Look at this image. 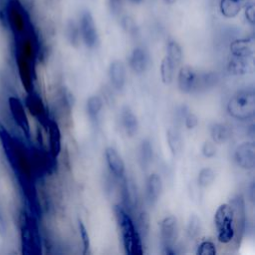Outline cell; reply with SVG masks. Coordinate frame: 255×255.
<instances>
[{"mask_svg": "<svg viewBox=\"0 0 255 255\" xmlns=\"http://www.w3.org/2000/svg\"><path fill=\"white\" fill-rule=\"evenodd\" d=\"M104 156L109 172L114 179L120 180L126 176V163L117 148L107 146L104 151Z\"/></svg>", "mask_w": 255, "mask_h": 255, "instance_id": "obj_12", "label": "cell"}, {"mask_svg": "<svg viewBox=\"0 0 255 255\" xmlns=\"http://www.w3.org/2000/svg\"><path fill=\"white\" fill-rule=\"evenodd\" d=\"M163 190V182L160 174L151 172L145 179L144 198L149 205H154L159 200Z\"/></svg>", "mask_w": 255, "mask_h": 255, "instance_id": "obj_15", "label": "cell"}, {"mask_svg": "<svg viewBox=\"0 0 255 255\" xmlns=\"http://www.w3.org/2000/svg\"><path fill=\"white\" fill-rule=\"evenodd\" d=\"M78 230L79 234L82 240V246H83V254L86 255L89 253L90 248H91V239H90V234L88 232V229L85 225V223L82 221V219H78Z\"/></svg>", "mask_w": 255, "mask_h": 255, "instance_id": "obj_33", "label": "cell"}, {"mask_svg": "<svg viewBox=\"0 0 255 255\" xmlns=\"http://www.w3.org/2000/svg\"><path fill=\"white\" fill-rule=\"evenodd\" d=\"M159 240L163 254H174L179 236V225L176 216L166 215L159 222Z\"/></svg>", "mask_w": 255, "mask_h": 255, "instance_id": "obj_4", "label": "cell"}, {"mask_svg": "<svg viewBox=\"0 0 255 255\" xmlns=\"http://www.w3.org/2000/svg\"><path fill=\"white\" fill-rule=\"evenodd\" d=\"M121 25L123 29L130 36H135L138 32V28L133 18L128 15H125L121 17Z\"/></svg>", "mask_w": 255, "mask_h": 255, "instance_id": "obj_36", "label": "cell"}, {"mask_svg": "<svg viewBox=\"0 0 255 255\" xmlns=\"http://www.w3.org/2000/svg\"><path fill=\"white\" fill-rule=\"evenodd\" d=\"M64 34L68 43L72 47L79 48L82 45L80 29H79L78 21L76 19H69L66 22L65 28H64Z\"/></svg>", "mask_w": 255, "mask_h": 255, "instance_id": "obj_25", "label": "cell"}, {"mask_svg": "<svg viewBox=\"0 0 255 255\" xmlns=\"http://www.w3.org/2000/svg\"><path fill=\"white\" fill-rule=\"evenodd\" d=\"M210 139L216 144H223L229 140L232 131L228 125L221 122L211 123L208 128Z\"/></svg>", "mask_w": 255, "mask_h": 255, "instance_id": "obj_21", "label": "cell"}, {"mask_svg": "<svg viewBox=\"0 0 255 255\" xmlns=\"http://www.w3.org/2000/svg\"><path fill=\"white\" fill-rule=\"evenodd\" d=\"M200 153L204 158L207 159L215 157L217 154V144L211 139L204 140L200 146Z\"/></svg>", "mask_w": 255, "mask_h": 255, "instance_id": "obj_35", "label": "cell"}, {"mask_svg": "<svg viewBox=\"0 0 255 255\" xmlns=\"http://www.w3.org/2000/svg\"><path fill=\"white\" fill-rule=\"evenodd\" d=\"M195 253L197 255H215L217 253V245L215 241L210 238L200 239L196 246Z\"/></svg>", "mask_w": 255, "mask_h": 255, "instance_id": "obj_32", "label": "cell"}, {"mask_svg": "<svg viewBox=\"0 0 255 255\" xmlns=\"http://www.w3.org/2000/svg\"><path fill=\"white\" fill-rule=\"evenodd\" d=\"M125 0H108V6L111 13L115 16H120L123 11Z\"/></svg>", "mask_w": 255, "mask_h": 255, "instance_id": "obj_38", "label": "cell"}, {"mask_svg": "<svg viewBox=\"0 0 255 255\" xmlns=\"http://www.w3.org/2000/svg\"><path fill=\"white\" fill-rule=\"evenodd\" d=\"M242 12H243V16H244L245 21L249 25L254 26V24H255V5H254V2H251L250 4L246 5L242 9Z\"/></svg>", "mask_w": 255, "mask_h": 255, "instance_id": "obj_37", "label": "cell"}, {"mask_svg": "<svg viewBox=\"0 0 255 255\" xmlns=\"http://www.w3.org/2000/svg\"><path fill=\"white\" fill-rule=\"evenodd\" d=\"M114 214L126 254L141 255L143 253L142 239L137 231L131 214L120 203L114 205Z\"/></svg>", "mask_w": 255, "mask_h": 255, "instance_id": "obj_1", "label": "cell"}, {"mask_svg": "<svg viewBox=\"0 0 255 255\" xmlns=\"http://www.w3.org/2000/svg\"><path fill=\"white\" fill-rule=\"evenodd\" d=\"M7 132H8V129L6 128V127L4 126V124L0 120V137L3 136L4 134H6Z\"/></svg>", "mask_w": 255, "mask_h": 255, "instance_id": "obj_40", "label": "cell"}, {"mask_svg": "<svg viewBox=\"0 0 255 255\" xmlns=\"http://www.w3.org/2000/svg\"><path fill=\"white\" fill-rule=\"evenodd\" d=\"M216 239L222 244H229L235 239V223L233 208L230 202L221 203L213 216Z\"/></svg>", "mask_w": 255, "mask_h": 255, "instance_id": "obj_3", "label": "cell"}, {"mask_svg": "<svg viewBox=\"0 0 255 255\" xmlns=\"http://www.w3.org/2000/svg\"><path fill=\"white\" fill-rule=\"evenodd\" d=\"M127 63L128 67L133 74L142 75L148 70L150 66L149 53L144 47H134L129 53Z\"/></svg>", "mask_w": 255, "mask_h": 255, "instance_id": "obj_13", "label": "cell"}, {"mask_svg": "<svg viewBox=\"0 0 255 255\" xmlns=\"http://www.w3.org/2000/svg\"><path fill=\"white\" fill-rule=\"evenodd\" d=\"M23 103L27 112L39 123L43 128H45L50 120V117L41 96L35 90L26 93V97Z\"/></svg>", "mask_w": 255, "mask_h": 255, "instance_id": "obj_9", "label": "cell"}, {"mask_svg": "<svg viewBox=\"0 0 255 255\" xmlns=\"http://www.w3.org/2000/svg\"><path fill=\"white\" fill-rule=\"evenodd\" d=\"M21 243L24 254L37 253L40 248V236L35 218L24 211L21 215Z\"/></svg>", "mask_w": 255, "mask_h": 255, "instance_id": "obj_5", "label": "cell"}, {"mask_svg": "<svg viewBox=\"0 0 255 255\" xmlns=\"http://www.w3.org/2000/svg\"><path fill=\"white\" fill-rule=\"evenodd\" d=\"M219 82V76L214 71L199 72L198 75V84H197V93L206 92L210 89H213L217 86Z\"/></svg>", "mask_w": 255, "mask_h": 255, "instance_id": "obj_28", "label": "cell"}, {"mask_svg": "<svg viewBox=\"0 0 255 255\" xmlns=\"http://www.w3.org/2000/svg\"><path fill=\"white\" fill-rule=\"evenodd\" d=\"M234 214V223H235V239L234 242L239 243L242 239L245 229H246V207L245 200L241 194L233 196L229 200Z\"/></svg>", "mask_w": 255, "mask_h": 255, "instance_id": "obj_11", "label": "cell"}, {"mask_svg": "<svg viewBox=\"0 0 255 255\" xmlns=\"http://www.w3.org/2000/svg\"><path fill=\"white\" fill-rule=\"evenodd\" d=\"M77 21L80 29L82 44L88 49L97 48L100 43V35L92 12L88 9L82 10Z\"/></svg>", "mask_w": 255, "mask_h": 255, "instance_id": "obj_6", "label": "cell"}, {"mask_svg": "<svg viewBox=\"0 0 255 255\" xmlns=\"http://www.w3.org/2000/svg\"><path fill=\"white\" fill-rule=\"evenodd\" d=\"M235 164L244 170H252L255 167V143L253 140H245L236 145L233 150Z\"/></svg>", "mask_w": 255, "mask_h": 255, "instance_id": "obj_10", "label": "cell"}, {"mask_svg": "<svg viewBox=\"0 0 255 255\" xmlns=\"http://www.w3.org/2000/svg\"><path fill=\"white\" fill-rule=\"evenodd\" d=\"M226 112L238 122L252 121L255 116V93L253 88H242L233 93L226 103Z\"/></svg>", "mask_w": 255, "mask_h": 255, "instance_id": "obj_2", "label": "cell"}, {"mask_svg": "<svg viewBox=\"0 0 255 255\" xmlns=\"http://www.w3.org/2000/svg\"><path fill=\"white\" fill-rule=\"evenodd\" d=\"M137 158L141 168L147 169L153 159V146L148 138H143L139 142L137 150Z\"/></svg>", "mask_w": 255, "mask_h": 255, "instance_id": "obj_24", "label": "cell"}, {"mask_svg": "<svg viewBox=\"0 0 255 255\" xmlns=\"http://www.w3.org/2000/svg\"><path fill=\"white\" fill-rule=\"evenodd\" d=\"M182 119H183L182 121H183L184 128L188 130H192L196 128L199 124V119L196 116V114H194L193 112L189 111L186 108H183L182 110Z\"/></svg>", "mask_w": 255, "mask_h": 255, "instance_id": "obj_34", "label": "cell"}, {"mask_svg": "<svg viewBox=\"0 0 255 255\" xmlns=\"http://www.w3.org/2000/svg\"><path fill=\"white\" fill-rule=\"evenodd\" d=\"M127 65L122 60H113L108 68L110 86L115 91L124 90L127 83Z\"/></svg>", "mask_w": 255, "mask_h": 255, "instance_id": "obj_14", "label": "cell"}, {"mask_svg": "<svg viewBox=\"0 0 255 255\" xmlns=\"http://www.w3.org/2000/svg\"><path fill=\"white\" fill-rule=\"evenodd\" d=\"M177 67L166 57L164 56L159 65V75L160 80L165 86H169L173 83Z\"/></svg>", "mask_w": 255, "mask_h": 255, "instance_id": "obj_27", "label": "cell"}, {"mask_svg": "<svg viewBox=\"0 0 255 255\" xmlns=\"http://www.w3.org/2000/svg\"><path fill=\"white\" fill-rule=\"evenodd\" d=\"M128 1L132 5H139L143 2V0H128Z\"/></svg>", "mask_w": 255, "mask_h": 255, "instance_id": "obj_41", "label": "cell"}, {"mask_svg": "<svg viewBox=\"0 0 255 255\" xmlns=\"http://www.w3.org/2000/svg\"><path fill=\"white\" fill-rule=\"evenodd\" d=\"M8 108L14 124L21 129L26 138H30L32 135L31 126L24 103L18 97L10 96L8 98Z\"/></svg>", "mask_w": 255, "mask_h": 255, "instance_id": "obj_7", "label": "cell"}, {"mask_svg": "<svg viewBox=\"0 0 255 255\" xmlns=\"http://www.w3.org/2000/svg\"><path fill=\"white\" fill-rule=\"evenodd\" d=\"M230 56L253 59L254 55V38L242 37L231 41L229 45Z\"/></svg>", "mask_w": 255, "mask_h": 255, "instance_id": "obj_18", "label": "cell"}, {"mask_svg": "<svg viewBox=\"0 0 255 255\" xmlns=\"http://www.w3.org/2000/svg\"><path fill=\"white\" fill-rule=\"evenodd\" d=\"M202 231V221L201 218L196 214L192 213L189 215L186 226H185V235L189 240H196L200 237Z\"/></svg>", "mask_w": 255, "mask_h": 255, "instance_id": "obj_30", "label": "cell"}, {"mask_svg": "<svg viewBox=\"0 0 255 255\" xmlns=\"http://www.w3.org/2000/svg\"><path fill=\"white\" fill-rule=\"evenodd\" d=\"M165 56L178 68L183 60V50L181 45L174 39H169L165 47Z\"/></svg>", "mask_w": 255, "mask_h": 255, "instance_id": "obj_29", "label": "cell"}, {"mask_svg": "<svg viewBox=\"0 0 255 255\" xmlns=\"http://www.w3.org/2000/svg\"><path fill=\"white\" fill-rule=\"evenodd\" d=\"M47 133V140H48V147L50 155L55 159L57 158L62 150V133L58 123L51 119L49 120L46 128Z\"/></svg>", "mask_w": 255, "mask_h": 255, "instance_id": "obj_17", "label": "cell"}, {"mask_svg": "<svg viewBox=\"0 0 255 255\" xmlns=\"http://www.w3.org/2000/svg\"><path fill=\"white\" fill-rule=\"evenodd\" d=\"M243 5L239 0H219L218 11L225 19H235L242 12Z\"/></svg>", "mask_w": 255, "mask_h": 255, "instance_id": "obj_23", "label": "cell"}, {"mask_svg": "<svg viewBox=\"0 0 255 255\" xmlns=\"http://www.w3.org/2000/svg\"><path fill=\"white\" fill-rule=\"evenodd\" d=\"M6 230H7V228H6L5 220H4V217L2 216V214H1V212H0V235H1V236L5 235Z\"/></svg>", "mask_w": 255, "mask_h": 255, "instance_id": "obj_39", "label": "cell"}, {"mask_svg": "<svg viewBox=\"0 0 255 255\" xmlns=\"http://www.w3.org/2000/svg\"><path fill=\"white\" fill-rule=\"evenodd\" d=\"M216 178V172L213 168L209 166H204L202 167L196 176V186L199 189H205L211 186Z\"/></svg>", "mask_w": 255, "mask_h": 255, "instance_id": "obj_31", "label": "cell"}, {"mask_svg": "<svg viewBox=\"0 0 255 255\" xmlns=\"http://www.w3.org/2000/svg\"><path fill=\"white\" fill-rule=\"evenodd\" d=\"M163 2H164L166 5L171 6V5H174V4L177 2V0H163Z\"/></svg>", "mask_w": 255, "mask_h": 255, "instance_id": "obj_42", "label": "cell"}, {"mask_svg": "<svg viewBox=\"0 0 255 255\" xmlns=\"http://www.w3.org/2000/svg\"><path fill=\"white\" fill-rule=\"evenodd\" d=\"M134 223L137 228V231L142 239H146L150 231V216L145 209H138L134 213Z\"/></svg>", "mask_w": 255, "mask_h": 255, "instance_id": "obj_26", "label": "cell"}, {"mask_svg": "<svg viewBox=\"0 0 255 255\" xmlns=\"http://www.w3.org/2000/svg\"><path fill=\"white\" fill-rule=\"evenodd\" d=\"M227 72L232 76H243L252 70V59L230 56L226 64Z\"/></svg>", "mask_w": 255, "mask_h": 255, "instance_id": "obj_19", "label": "cell"}, {"mask_svg": "<svg viewBox=\"0 0 255 255\" xmlns=\"http://www.w3.org/2000/svg\"><path fill=\"white\" fill-rule=\"evenodd\" d=\"M104 106L105 102L101 95H92L86 100L85 110L91 122L97 123L99 121Z\"/></svg>", "mask_w": 255, "mask_h": 255, "instance_id": "obj_22", "label": "cell"}, {"mask_svg": "<svg viewBox=\"0 0 255 255\" xmlns=\"http://www.w3.org/2000/svg\"><path fill=\"white\" fill-rule=\"evenodd\" d=\"M165 140L172 156L177 157L182 153L184 142L178 128L169 127L165 131Z\"/></svg>", "mask_w": 255, "mask_h": 255, "instance_id": "obj_20", "label": "cell"}, {"mask_svg": "<svg viewBox=\"0 0 255 255\" xmlns=\"http://www.w3.org/2000/svg\"><path fill=\"white\" fill-rule=\"evenodd\" d=\"M119 122L123 132L128 137H134L137 134L139 129L138 119L129 107L124 106L121 109L119 114Z\"/></svg>", "mask_w": 255, "mask_h": 255, "instance_id": "obj_16", "label": "cell"}, {"mask_svg": "<svg viewBox=\"0 0 255 255\" xmlns=\"http://www.w3.org/2000/svg\"><path fill=\"white\" fill-rule=\"evenodd\" d=\"M199 71L189 65H180L175 74L176 85L182 94H197Z\"/></svg>", "mask_w": 255, "mask_h": 255, "instance_id": "obj_8", "label": "cell"}]
</instances>
